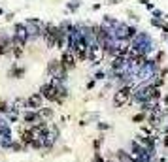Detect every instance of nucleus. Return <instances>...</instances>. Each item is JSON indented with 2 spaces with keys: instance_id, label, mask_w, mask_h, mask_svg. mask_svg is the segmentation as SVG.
<instances>
[{
  "instance_id": "nucleus-5",
  "label": "nucleus",
  "mask_w": 168,
  "mask_h": 162,
  "mask_svg": "<svg viewBox=\"0 0 168 162\" xmlns=\"http://www.w3.org/2000/svg\"><path fill=\"white\" fill-rule=\"evenodd\" d=\"M34 140H36V136H34V132L30 130V126L21 130V138H19V141H21V143H23L25 147H28V145H30Z\"/></svg>"
},
{
  "instance_id": "nucleus-12",
  "label": "nucleus",
  "mask_w": 168,
  "mask_h": 162,
  "mask_svg": "<svg viewBox=\"0 0 168 162\" xmlns=\"http://www.w3.org/2000/svg\"><path fill=\"white\" fill-rule=\"evenodd\" d=\"M9 147L13 149V151H21V149H23V147H25V145H23V143H21V141H19V143H17V141H15V143H13V141H11V143H9Z\"/></svg>"
},
{
  "instance_id": "nucleus-7",
  "label": "nucleus",
  "mask_w": 168,
  "mask_h": 162,
  "mask_svg": "<svg viewBox=\"0 0 168 162\" xmlns=\"http://www.w3.org/2000/svg\"><path fill=\"white\" fill-rule=\"evenodd\" d=\"M23 121L25 123H30V126H32V125H36V123H40L42 117H40V113H38V111H27L23 115Z\"/></svg>"
},
{
  "instance_id": "nucleus-16",
  "label": "nucleus",
  "mask_w": 168,
  "mask_h": 162,
  "mask_svg": "<svg viewBox=\"0 0 168 162\" xmlns=\"http://www.w3.org/2000/svg\"><path fill=\"white\" fill-rule=\"evenodd\" d=\"M95 162H104V158H102L100 153H95Z\"/></svg>"
},
{
  "instance_id": "nucleus-10",
  "label": "nucleus",
  "mask_w": 168,
  "mask_h": 162,
  "mask_svg": "<svg viewBox=\"0 0 168 162\" xmlns=\"http://www.w3.org/2000/svg\"><path fill=\"white\" fill-rule=\"evenodd\" d=\"M32 149H44V140H40V138H36V140L30 143Z\"/></svg>"
},
{
  "instance_id": "nucleus-4",
  "label": "nucleus",
  "mask_w": 168,
  "mask_h": 162,
  "mask_svg": "<svg viewBox=\"0 0 168 162\" xmlns=\"http://www.w3.org/2000/svg\"><path fill=\"white\" fill-rule=\"evenodd\" d=\"M42 98H44V96H42L40 92H36V94L28 96V100L25 104H27V108L32 109V111H40L42 109Z\"/></svg>"
},
{
  "instance_id": "nucleus-9",
  "label": "nucleus",
  "mask_w": 168,
  "mask_h": 162,
  "mask_svg": "<svg viewBox=\"0 0 168 162\" xmlns=\"http://www.w3.org/2000/svg\"><path fill=\"white\" fill-rule=\"evenodd\" d=\"M38 113H40L42 119H44V117H46V119H51V117H53V109H49V108H42Z\"/></svg>"
},
{
  "instance_id": "nucleus-17",
  "label": "nucleus",
  "mask_w": 168,
  "mask_h": 162,
  "mask_svg": "<svg viewBox=\"0 0 168 162\" xmlns=\"http://www.w3.org/2000/svg\"><path fill=\"white\" fill-rule=\"evenodd\" d=\"M163 145H164V147H168V136H166V138L163 140Z\"/></svg>"
},
{
  "instance_id": "nucleus-14",
  "label": "nucleus",
  "mask_w": 168,
  "mask_h": 162,
  "mask_svg": "<svg viewBox=\"0 0 168 162\" xmlns=\"http://www.w3.org/2000/svg\"><path fill=\"white\" fill-rule=\"evenodd\" d=\"M23 72H25V70H23V68H15V70H11V72H9V76H23Z\"/></svg>"
},
{
  "instance_id": "nucleus-15",
  "label": "nucleus",
  "mask_w": 168,
  "mask_h": 162,
  "mask_svg": "<svg viewBox=\"0 0 168 162\" xmlns=\"http://www.w3.org/2000/svg\"><path fill=\"white\" fill-rule=\"evenodd\" d=\"M142 132L145 136H151V126H142Z\"/></svg>"
},
{
  "instance_id": "nucleus-11",
  "label": "nucleus",
  "mask_w": 168,
  "mask_h": 162,
  "mask_svg": "<svg viewBox=\"0 0 168 162\" xmlns=\"http://www.w3.org/2000/svg\"><path fill=\"white\" fill-rule=\"evenodd\" d=\"M132 121H134V123H142V121H147V115H145V113L142 111V113H138V115H134V117H132Z\"/></svg>"
},
{
  "instance_id": "nucleus-6",
  "label": "nucleus",
  "mask_w": 168,
  "mask_h": 162,
  "mask_svg": "<svg viewBox=\"0 0 168 162\" xmlns=\"http://www.w3.org/2000/svg\"><path fill=\"white\" fill-rule=\"evenodd\" d=\"M136 141H138V143H142L145 149H149V151H153V149H155V138H153V136H136Z\"/></svg>"
},
{
  "instance_id": "nucleus-2",
  "label": "nucleus",
  "mask_w": 168,
  "mask_h": 162,
  "mask_svg": "<svg viewBox=\"0 0 168 162\" xmlns=\"http://www.w3.org/2000/svg\"><path fill=\"white\" fill-rule=\"evenodd\" d=\"M104 55H106V51L98 44L89 45V60H93V64H100V60L104 59Z\"/></svg>"
},
{
  "instance_id": "nucleus-8",
  "label": "nucleus",
  "mask_w": 168,
  "mask_h": 162,
  "mask_svg": "<svg viewBox=\"0 0 168 162\" xmlns=\"http://www.w3.org/2000/svg\"><path fill=\"white\" fill-rule=\"evenodd\" d=\"M115 158H117L119 162H132V155H128L127 151H117V155H115Z\"/></svg>"
},
{
  "instance_id": "nucleus-3",
  "label": "nucleus",
  "mask_w": 168,
  "mask_h": 162,
  "mask_svg": "<svg viewBox=\"0 0 168 162\" xmlns=\"http://www.w3.org/2000/svg\"><path fill=\"white\" fill-rule=\"evenodd\" d=\"M76 55H74L72 53V51H64V53H62V57H60V64H62V68H64V70H66V72H68V70H72V68L74 66H76Z\"/></svg>"
},
{
  "instance_id": "nucleus-1",
  "label": "nucleus",
  "mask_w": 168,
  "mask_h": 162,
  "mask_svg": "<svg viewBox=\"0 0 168 162\" xmlns=\"http://www.w3.org/2000/svg\"><path fill=\"white\" fill-rule=\"evenodd\" d=\"M132 98V89L130 87H121L114 96V106L115 108H123L125 104H128Z\"/></svg>"
},
{
  "instance_id": "nucleus-13",
  "label": "nucleus",
  "mask_w": 168,
  "mask_h": 162,
  "mask_svg": "<svg viewBox=\"0 0 168 162\" xmlns=\"http://www.w3.org/2000/svg\"><path fill=\"white\" fill-rule=\"evenodd\" d=\"M9 108H8V104L4 102V100H0V113H8Z\"/></svg>"
}]
</instances>
